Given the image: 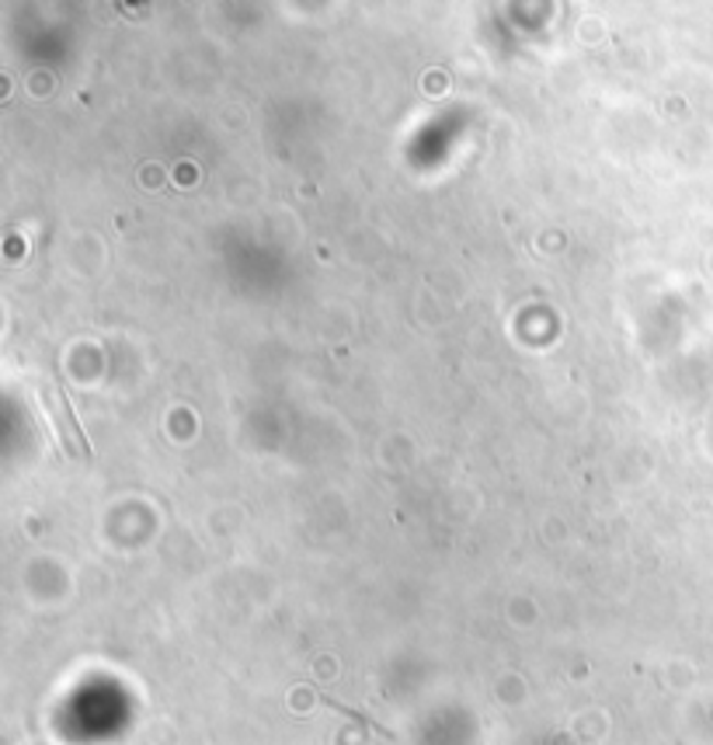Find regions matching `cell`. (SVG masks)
I'll use <instances>...</instances> for the list:
<instances>
[{
  "mask_svg": "<svg viewBox=\"0 0 713 745\" xmlns=\"http://www.w3.org/2000/svg\"><path fill=\"white\" fill-rule=\"evenodd\" d=\"M43 397H46V408H49V415H53V426L59 429V436H64V442H67V450H70L73 456H91L88 436L80 432V426H77V418H73V411H70V405H67L64 391H59V387H46Z\"/></svg>",
  "mask_w": 713,
  "mask_h": 745,
  "instance_id": "cell-1",
  "label": "cell"
}]
</instances>
